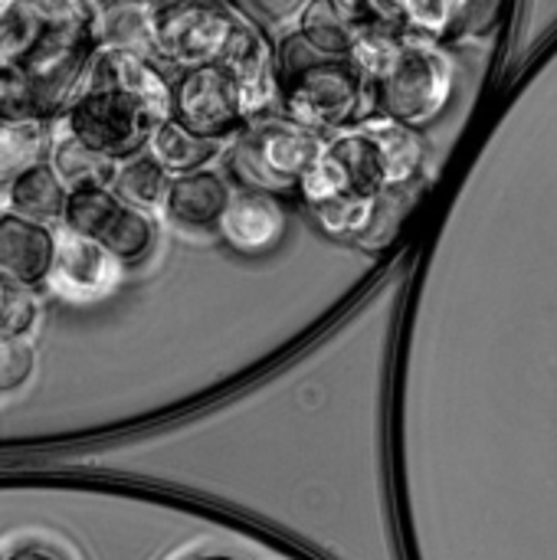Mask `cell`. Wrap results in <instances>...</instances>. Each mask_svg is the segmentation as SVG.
<instances>
[{
    "label": "cell",
    "mask_w": 557,
    "mask_h": 560,
    "mask_svg": "<svg viewBox=\"0 0 557 560\" xmlns=\"http://www.w3.org/2000/svg\"><path fill=\"white\" fill-rule=\"evenodd\" d=\"M89 0H0V115H66L98 49Z\"/></svg>",
    "instance_id": "obj_1"
},
{
    "label": "cell",
    "mask_w": 557,
    "mask_h": 560,
    "mask_svg": "<svg viewBox=\"0 0 557 560\" xmlns=\"http://www.w3.org/2000/svg\"><path fill=\"white\" fill-rule=\"evenodd\" d=\"M171 98L174 85L151 59L128 46H108L66 108L62 131L121 164L148 151L151 135L171 118Z\"/></svg>",
    "instance_id": "obj_2"
},
{
    "label": "cell",
    "mask_w": 557,
    "mask_h": 560,
    "mask_svg": "<svg viewBox=\"0 0 557 560\" xmlns=\"http://www.w3.org/2000/svg\"><path fill=\"white\" fill-rule=\"evenodd\" d=\"M276 69L282 115L309 131L322 135L328 128H341L361 118L371 102L368 75L348 56L318 52L299 30L279 43Z\"/></svg>",
    "instance_id": "obj_3"
},
{
    "label": "cell",
    "mask_w": 557,
    "mask_h": 560,
    "mask_svg": "<svg viewBox=\"0 0 557 560\" xmlns=\"http://www.w3.org/2000/svg\"><path fill=\"white\" fill-rule=\"evenodd\" d=\"M328 141L289 118H256L250 121L227 154V167L240 190L282 194L299 190L309 167L322 158Z\"/></svg>",
    "instance_id": "obj_4"
},
{
    "label": "cell",
    "mask_w": 557,
    "mask_h": 560,
    "mask_svg": "<svg viewBox=\"0 0 557 560\" xmlns=\"http://www.w3.org/2000/svg\"><path fill=\"white\" fill-rule=\"evenodd\" d=\"M453 95V62L443 49L420 36H404L391 66L371 79V105L381 118L407 125L414 131L427 128L443 115Z\"/></svg>",
    "instance_id": "obj_5"
},
{
    "label": "cell",
    "mask_w": 557,
    "mask_h": 560,
    "mask_svg": "<svg viewBox=\"0 0 557 560\" xmlns=\"http://www.w3.org/2000/svg\"><path fill=\"white\" fill-rule=\"evenodd\" d=\"M243 26L246 16L230 0H167L148 16V43L184 72L220 66Z\"/></svg>",
    "instance_id": "obj_6"
},
{
    "label": "cell",
    "mask_w": 557,
    "mask_h": 560,
    "mask_svg": "<svg viewBox=\"0 0 557 560\" xmlns=\"http://www.w3.org/2000/svg\"><path fill=\"white\" fill-rule=\"evenodd\" d=\"M62 226L98 243L118 266H138L154 253L158 243V226L154 220L125 203L112 187H89V190H72Z\"/></svg>",
    "instance_id": "obj_7"
},
{
    "label": "cell",
    "mask_w": 557,
    "mask_h": 560,
    "mask_svg": "<svg viewBox=\"0 0 557 560\" xmlns=\"http://www.w3.org/2000/svg\"><path fill=\"white\" fill-rule=\"evenodd\" d=\"M171 118L187 131L217 144L236 138L250 125L243 112V98L223 66L184 69L174 82Z\"/></svg>",
    "instance_id": "obj_8"
},
{
    "label": "cell",
    "mask_w": 557,
    "mask_h": 560,
    "mask_svg": "<svg viewBox=\"0 0 557 560\" xmlns=\"http://www.w3.org/2000/svg\"><path fill=\"white\" fill-rule=\"evenodd\" d=\"M59 233L49 223L0 210V282L36 292L49 285Z\"/></svg>",
    "instance_id": "obj_9"
},
{
    "label": "cell",
    "mask_w": 557,
    "mask_h": 560,
    "mask_svg": "<svg viewBox=\"0 0 557 560\" xmlns=\"http://www.w3.org/2000/svg\"><path fill=\"white\" fill-rule=\"evenodd\" d=\"M220 66L230 72L250 121H256L279 98L276 49H272V43L266 39V33L256 23L246 20V26L240 30L233 49L227 52V59Z\"/></svg>",
    "instance_id": "obj_10"
},
{
    "label": "cell",
    "mask_w": 557,
    "mask_h": 560,
    "mask_svg": "<svg viewBox=\"0 0 557 560\" xmlns=\"http://www.w3.org/2000/svg\"><path fill=\"white\" fill-rule=\"evenodd\" d=\"M118 279V262L92 240L62 226L56 243V262L49 272V285L72 302L105 295Z\"/></svg>",
    "instance_id": "obj_11"
},
{
    "label": "cell",
    "mask_w": 557,
    "mask_h": 560,
    "mask_svg": "<svg viewBox=\"0 0 557 560\" xmlns=\"http://www.w3.org/2000/svg\"><path fill=\"white\" fill-rule=\"evenodd\" d=\"M223 240L246 256H259L272 249L286 233V207L276 194L263 190H240L233 194L223 220H220Z\"/></svg>",
    "instance_id": "obj_12"
},
{
    "label": "cell",
    "mask_w": 557,
    "mask_h": 560,
    "mask_svg": "<svg viewBox=\"0 0 557 560\" xmlns=\"http://www.w3.org/2000/svg\"><path fill=\"white\" fill-rule=\"evenodd\" d=\"M230 200H233V190H230L227 177L210 171V167H204V171L181 174V177L171 180L164 210L181 226L207 230V226H220Z\"/></svg>",
    "instance_id": "obj_13"
},
{
    "label": "cell",
    "mask_w": 557,
    "mask_h": 560,
    "mask_svg": "<svg viewBox=\"0 0 557 560\" xmlns=\"http://www.w3.org/2000/svg\"><path fill=\"white\" fill-rule=\"evenodd\" d=\"M325 148L341 164L355 197H384V194H391V174H387L384 151H381V144L371 138V131L364 125L358 131H345V135L332 138Z\"/></svg>",
    "instance_id": "obj_14"
},
{
    "label": "cell",
    "mask_w": 557,
    "mask_h": 560,
    "mask_svg": "<svg viewBox=\"0 0 557 560\" xmlns=\"http://www.w3.org/2000/svg\"><path fill=\"white\" fill-rule=\"evenodd\" d=\"M66 203H69V187L59 180V174L53 171L49 161L23 171L16 180H10L3 187V210L39 220V223L62 220Z\"/></svg>",
    "instance_id": "obj_15"
},
{
    "label": "cell",
    "mask_w": 557,
    "mask_h": 560,
    "mask_svg": "<svg viewBox=\"0 0 557 560\" xmlns=\"http://www.w3.org/2000/svg\"><path fill=\"white\" fill-rule=\"evenodd\" d=\"M46 151H53L49 121L0 115V190L23 171L43 164Z\"/></svg>",
    "instance_id": "obj_16"
},
{
    "label": "cell",
    "mask_w": 557,
    "mask_h": 560,
    "mask_svg": "<svg viewBox=\"0 0 557 560\" xmlns=\"http://www.w3.org/2000/svg\"><path fill=\"white\" fill-rule=\"evenodd\" d=\"M49 164L59 174V180L72 190H89V187H112L118 164L95 154L92 148H85L82 141H76L69 131H62L59 138H53V151H49Z\"/></svg>",
    "instance_id": "obj_17"
},
{
    "label": "cell",
    "mask_w": 557,
    "mask_h": 560,
    "mask_svg": "<svg viewBox=\"0 0 557 560\" xmlns=\"http://www.w3.org/2000/svg\"><path fill=\"white\" fill-rule=\"evenodd\" d=\"M220 144L217 141H207L194 131H187L184 125H177L174 118H167L154 135H151V144H148V154L174 177L181 174H194V171H204L213 158H217Z\"/></svg>",
    "instance_id": "obj_18"
},
{
    "label": "cell",
    "mask_w": 557,
    "mask_h": 560,
    "mask_svg": "<svg viewBox=\"0 0 557 560\" xmlns=\"http://www.w3.org/2000/svg\"><path fill=\"white\" fill-rule=\"evenodd\" d=\"M371 131V138L381 144L384 161H387V174H391V190H404L407 184L417 180V174L423 171V138L420 131L387 121V118H374L364 125Z\"/></svg>",
    "instance_id": "obj_19"
},
{
    "label": "cell",
    "mask_w": 557,
    "mask_h": 560,
    "mask_svg": "<svg viewBox=\"0 0 557 560\" xmlns=\"http://www.w3.org/2000/svg\"><path fill=\"white\" fill-rule=\"evenodd\" d=\"M171 180L174 177L151 154H138V158L118 164V174H115L112 190L125 203H131V207H138V210L148 213V210H154V207H161L167 200Z\"/></svg>",
    "instance_id": "obj_20"
},
{
    "label": "cell",
    "mask_w": 557,
    "mask_h": 560,
    "mask_svg": "<svg viewBox=\"0 0 557 560\" xmlns=\"http://www.w3.org/2000/svg\"><path fill=\"white\" fill-rule=\"evenodd\" d=\"M299 33L325 56H348L355 49V36L358 30L335 10L332 0H309L302 16H299Z\"/></svg>",
    "instance_id": "obj_21"
},
{
    "label": "cell",
    "mask_w": 557,
    "mask_h": 560,
    "mask_svg": "<svg viewBox=\"0 0 557 560\" xmlns=\"http://www.w3.org/2000/svg\"><path fill=\"white\" fill-rule=\"evenodd\" d=\"M381 210V197H335L325 203H315L312 213L318 220V226L332 236H364L371 233L374 220Z\"/></svg>",
    "instance_id": "obj_22"
},
{
    "label": "cell",
    "mask_w": 557,
    "mask_h": 560,
    "mask_svg": "<svg viewBox=\"0 0 557 560\" xmlns=\"http://www.w3.org/2000/svg\"><path fill=\"white\" fill-rule=\"evenodd\" d=\"M506 0H460L450 39H483L499 30Z\"/></svg>",
    "instance_id": "obj_23"
},
{
    "label": "cell",
    "mask_w": 557,
    "mask_h": 560,
    "mask_svg": "<svg viewBox=\"0 0 557 560\" xmlns=\"http://www.w3.org/2000/svg\"><path fill=\"white\" fill-rule=\"evenodd\" d=\"M36 318H39V305H36L33 292L7 289V299L0 308V338L23 341V335L36 325Z\"/></svg>",
    "instance_id": "obj_24"
},
{
    "label": "cell",
    "mask_w": 557,
    "mask_h": 560,
    "mask_svg": "<svg viewBox=\"0 0 557 560\" xmlns=\"http://www.w3.org/2000/svg\"><path fill=\"white\" fill-rule=\"evenodd\" d=\"M36 371V354L26 341L0 338V394L20 390Z\"/></svg>",
    "instance_id": "obj_25"
},
{
    "label": "cell",
    "mask_w": 557,
    "mask_h": 560,
    "mask_svg": "<svg viewBox=\"0 0 557 560\" xmlns=\"http://www.w3.org/2000/svg\"><path fill=\"white\" fill-rule=\"evenodd\" d=\"M332 3L355 30H364V0H332Z\"/></svg>",
    "instance_id": "obj_26"
},
{
    "label": "cell",
    "mask_w": 557,
    "mask_h": 560,
    "mask_svg": "<svg viewBox=\"0 0 557 560\" xmlns=\"http://www.w3.org/2000/svg\"><path fill=\"white\" fill-rule=\"evenodd\" d=\"M7 560H62L53 548H43V545H23V548H16L13 555Z\"/></svg>",
    "instance_id": "obj_27"
},
{
    "label": "cell",
    "mask_w": 557,
    "mask_h": 560,
    "mask_svg": "<svg viewBox=\"0 0 557 560\" xmlns=\"http://www.w3.org/2000/svg\"><path fill=\"white\" fill-rule=\"evenodd\" d=\"M131 3H148V7H161V3H167V0H131Z\"/></svg>",
    "instance_id": "obj_28"
},
{
    "label": "cell",
    "mask_w": 557,
    "mask_h": 560,
    "mask_svg": "<svg viewBox=\"0 0 557 560\" xmlns=\"http://www.w3.org/2000/svg\"><path fill=\"white\" fill-rule=\"evenodd\" d=\"M7 289H10V285H3V282H0V308H3V299H7Z\"/></svg>",
    "instance_id": "obj_29"
},
{
    "label": "cell",
    "mask_w": 557,
    "mask_h": 560,
    "mask_svg": "<svg viewBox=\"0 0 557 560\" xmlns=\"http://www.w3.org/2000/svg\"><path fill=\"white\" fill-rule=\"evenodd\" d=\"M197 560H223V558H197Z\"/></svg>",
    "instance_id": "obj_30"
}]
</instances>
